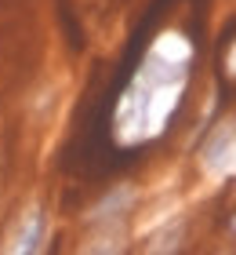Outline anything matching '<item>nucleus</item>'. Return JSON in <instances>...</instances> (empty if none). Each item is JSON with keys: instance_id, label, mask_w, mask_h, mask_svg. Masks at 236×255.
I'll return each instance as SVG.
<instances>
[{"instance_id": "1", "label": "nucleus", "mask_w": 236, "mask_h": 255, "mask_svg": "<svg viewBox=\"0 0 236 255\" xmlns=\"http://www.w3.org/2000/svg\"><path fill=\"white\" fill-rule=\"evenodd\" d=\"M138 212V186L116 182L84 212L87 245L84 252H124L127 248V223Z\"/></svg>"}, {"instance_id": "2", "label": "nucleus", "mask_w": 236, "mask_h": 255, "mask_svg": "<svg viewBox=\"0 0 236 255\" xmlns=\"http://www.w3.org/2000/svg\"><path fill=\"white\" fill-rule=\"evenodd\" d=\"M51 237V212L44 201H29L26 208H18L11 219L7 234H4V252L11 255H37L47 248Z\"/></svg>"}, {"instance_id": "3", "label": "nucleus", "mask_w": 236, "mask_h": 255, "mask_svg": "<svg viewBox=\"0 0 236 255\" xmlns=\"http://www.w3.org/2000/svg\"><path fill=\"white\" fill-rule=\"evenodd\" d=\"M182 241H185V219H171L142 241V252H178Z\"/></svg>"}, {"instance_id": "4", "label": "nucleus", "mask_w": 236, "mask_h": 255, "mask_svg": "<svg viewBox=\"0 0 236 255\" xmlns=\"http://www.w3.org/2000/svg\"><path fill=\"white\" fill-rule=\"evenodd\" d=\"M233 230H236V215H233Z\"/></svg>"}]
</instances>
